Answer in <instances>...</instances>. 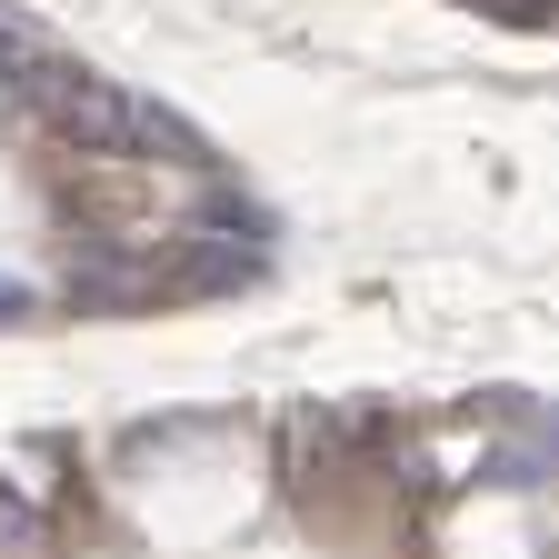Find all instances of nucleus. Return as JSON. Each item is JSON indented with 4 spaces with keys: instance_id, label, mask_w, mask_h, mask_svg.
Here are the masks:
<instances>
[{
    "instance_id": "nucleus-1",
    "label": "nucleus",
    "mask_w": 559,
    "mask_h": 559,
    "mask_svg": "<svg viewBox=\"0 0 559 559\" xmlns=\"http://www.w3.org/2000/svg\"><path fill=\"white\" fill-rule=\"evenodd\" d=\"M0 320H31V280H0Z\"/></svg>"
}]
</instances>
